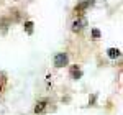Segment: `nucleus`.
<instances>
[{
  "mask_svg": "<svg viewBox=\"0 0 123 115\" xmlns=\"http://www.w3.org/2000/svg\"><path fill=\"white\" fill-rule=\"evenodd\" d=\"M87 26V18L85 17H77L74 21H72V31L74 33H79Z\"/></svg>",
  "mask_w": 123,
  "mask_h": 115,
  "instance_id": "obj_1",
  "label": "nucleus"
},
{
  "mask_svg": "<svg viewBox=\"0 0 123 115\" xmlns=\"http://www.w3.org/2000/svg\"><path fill=\"white\" fill-rule=\"evenodd\" d=\"M92 5H94V0H84V2H80L79 5H76V8H74V15L80 17L85 10L89 8V7H92Z\"/></svg>",
  "mask_w": 123,
  "mask_h": 115,
  "instance_id": "obj_2",
  "label": "nucleus"
},
{
  "mask_svg": "<svg viewBox=\"0 0 123 115\" xmlns=\"http://www.w3.org/2000/svg\"><path fill=\"white\" fill-rule=\"evenodd\" d=\"M67 63H69V56L66 53H57L54 56V66L56 67H64L67 66Z\"/></svg>",
  "mask_w": 123,
  "mask_h": 115,
  "instance_id": "obj_3",
  "label": "nucleus"
},
{
  "mask_svg": "<svg viewBox=\"0 0 123 115\" xmlns=\"http://www.w3.org/2000/svg\"><path fill=\"white\" fill-rule=\"evenodd\" d=\"M71 77L72 79H80L82 77V71H80V67L77 66H71Z\"/></svg>",
  "mask_w": 123,
  "mask_h": 115,
  "instance_id": "obj_4",
  "label": "nucleus"
},
{
  "mask_svg": "<svg viewBox=\"0 0 123 115\" xmlns=\"http://www.w3.org/2000/svg\"><path fill=\"white\" fill-rule=\"evenodd\" d=\"M107 54H108L110 59H117V58L120 56V49L118 48H110L108 51H107Z\"/></svg>",
  "mask_w": 123,
  "mask_h": 115,
  "instance_id": "obj_5",
  "label": "nucleus"
},
{
  "mask_svg": "<svg viewBox=\"0 0 123 115\" xmlns=\"http://www.w3.org/2000/svg\"><path fill=\"white\" fill-rule=\"evenodd\" d=\"M46 104H48L46 100H39L38 104H36V107H35V112H36V114H41V112L46 109Z\"/></svg>",
  "mask_w": 123,
  "mask_h": 115,
  "instance_id": "obj_6",
  "label": "nucleus"
},
{
  "mask_svg": "<svg viewBox=\"0 0 123 115\" xmlns=\"http://www.w3.org/2000/svg\"><path fill=\"white\" fill-rule=\"evenodd\" d=\"M33 26H35V23H33V21H25V25H23V28H25V31H26L28 35L33 33Z\"/></svg>",
  "mask_w": 123,
  "mask_h": 115,
  "instance_id": "obj_7",
  "label": "nucleus"
},
{
  "mask_svg": "<svg viewBox=\"0 0 123 115\" xmlns=\"http://www.w3.org/2000/svg\"><path fill=\"white\" fill-rule=\"evenodd\" d=\"M92 38H94V39H98V38H100V31H98L97 28L92 30Z\"/></svg>",
  "mask_w": 123,
  "mask_h": 115,
  "instance_id": "obj_8",
  "label": "nucleus"
},
{
  "mask_svg": "<svg viewBox=\"0 0 123 115\" xmlns=\"http://www.w3.org/2000/svg\"><path fill=\"white\" fill-rule=\"evenodd\" d=\"M7 25H8V21H7V20L5 18H0V28H7Z\"/></svg>",
  "mask_w": 123,
  "mask_h": 115,
  "instance_id": "obj_9",
  "label": "nucleus"
}]
</instances>
